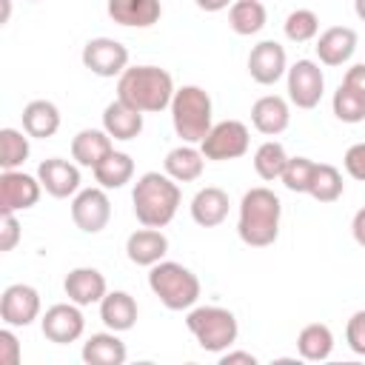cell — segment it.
<instances>
[{"label": "cell", "instance_id": "obj_1", "mask_svg": "<svg viewBox=\"0 0 365 365\" xmlns=\"http://www.w3.org/2000/svg\"><path fill=\"white\" fill-rule=\"evenodd\" d=\"M279 217H282L279 197L271 188L257 185V188L245 191L242 200H240L237 234L251 248H268L279 237Z\"/></svg>", "mask_w": 365, "mask_h": 365}, {"label": "cell", "instance_id": "obj_2", "mask_svg": "<svg viewBox=\"0 0 365 365\" xmlns=\"http://www.w3.org/2000/svg\"><path fill=\"white\" fill-rule=\"evenodd\" d=\"M174 91L177 88L171 74L160 66H131L117 80V100H123L125 106L143 114L168 108L174 100Z\"/></svg>", "mask_w": 365, "mask_h": 365}, {"label": "cell", "instance_id": "obj_3", "mask_svg": "<svg viewBox=\"0 0 365 365\" xmlns=\"http://www.w3.org/2000/svg\"><path fill=\"white\" fill-rule=\"evenodd\" d=\"M180 200L182 194H180L177 180L160 171H145L134 182V191H131L134 217L140 225H148V228H165L174 220Z\"/></svg>", "mask_w": 365, "mask_h": 365}, {"label": "cell", "instance_id": "obj_4", "mask_svg": "<svg viewBox=\"0 0 365 365\" xmlns=\"http://www.w3.org/2000/svg\"><path fill=\"white\" fill-rule=\"evenodd\" d=\"M168 108H171L174 131H177V137L182 143L200 145L205 140V134L211 131V125H214V120H211V97L200 86L177 88Z\"/></svg>", "mask_w": 365, "mask_h": 365}, {"label": "cell", "instance_id": "obj_5", "mask_svg": "<svg viewBox=\"0 0 365 365\" xmlns=\"http://www.w3.org/2000/svg\"><path fill=\"white\" fill-rule=\"evenodd\" d=\"M148 288L168 311H188L200 299V279L180 262L160 259L148 271Z\"/></svg>", "mask_w": 365, "mask_h": 365}, {"label": "cell", "instance_id": "obj_6", "mask_svg": "<svg viewBox=\"0 0 365 365\" xmlns=\"http://www.w3.org/2000/svg\"><path fill=\"white\" fill-rule=\"evenodd\" d=\"M185 325H188V331L194 334L197 345H200L202 351H208V354H222V351H228V348L237 342V334H240L237 317H234L228 308H220V305L188 308Z\"/></svg>", "mask_w": 365, "mask_h": 365}, {"label": "cell", "instance_id": "obj_7", "mask_svg": "<svg viewBox=\"0 0 365 365\" xmlns=\"http://www.w3.org/2000/svg\"><path fill=\"white\" fill-rule=\"evenodd\" d=\"M248 125L240 123V120H222V123H214L211 131L205 134V140L200 143V151L205 160H214V163H225V160H237L248 151Z\"/></svg>", "mask_w": 365, "mask_h": 365}, {"label": "cell", "instance_id": "obj_8", "mask_svg": "<svg viewBox=\"0 0 365 365\" xmlns=\"http://www.w3.org/2000/svg\"><path fill=\"white\" fill-rule=\"evenodd\" d=\"M83 66L97 77H120L128 68V48L114 37H94L83 46Z\"/></svg>", "mask_w": 365, "mask_h": 365}, {"label": "cell", "instance_id": "obj_9", "mask_svg": "<svg viewBox=\"0 0 365 365\" xmlns=\"http://www.w3.org/2000/svg\"><path fill=\"white\" fill-rule=\"evenodd\" d=\"M71 220L86 234H100L111 220V200L103 185L83 188L71 200Z\"/></svg>", "mask_w": 365, "mask_h": 365}, {"label": "cell", "instance_id": "obj_10", "mask_svg": "<svg viewBox=\"0 0 365 365\" xmlns=\"http://www.w3.org/2000/svg\"><path fill=\"white\" fill-rule=\"evenodd\" d=\"M322 91H325V77L314 60H297L288 68V100L297 108H317Z\"/></svg>", "mask_w": 365, "mask_h": 365}, {"label": "cell", "instance_id": "obj_11", "mask_svg": "<svg viewBox=\"0 0 365 365\" xmlns=\"http://www.w3.org/2000/svg\"><path fill=\"white\" fill-rule=\"evenodd\" d=\"M43 191L40 177H31L26 171H3L0 174V214H14V211H26L31 205H37Z\"/></svg>", "mask_w": 365, "mask_h": 365}, {"label": "cell", "instance_id": "obj_12", "mask_svg": "<svg viewBox=\"0 0 365 365\" xmlns=\"http://www.w3.org/2000/svg\"><path fill=\"white\" fill-rule=\"evenodd\" d=\"M40 328H43V336L48 342H57V345H68V342H77L86 331V319H83V311L77 302H57L51 305L43 319H40Z\"/></svg>", "mask_w": 365, "mask_h": 365}, {"label": "cell", "instance_id": "obj_13", "mask_svg": "<svg viewBox=\"0 0 365 365\" xmlns=\"http://www.w3.org/2000/svg\"><path fill=\"white\" fill-rule=\"evenodd\" d=\"M0 317L11 328H26L40 317V294L26 282H14L0 297Z\"/></svg>", "mask_w": 365, "mask_h": 365}, {"label": "cell", "instance_id": "obj_14", "mask_svg": "<svg viewBox=\"0 0 365 365\" xmlns=\"http://www.w3.org/2000/svg\"><path fill=\"white\" fill-rule=\"evenodd\" d=\"M248 74L259 86H274L282 74H288L285 48L277 40H259L248 54Z\"/></svg>", "mask_w": 365, "mask_h": 365}, {"label": "cell", "instance_id": "obj_15", "mask_svg": "<svg viewBox=\"0 0 365 365\" xmlns=\"http://www.w3.org/2000/svg\"><path fill=\"white\" fill-rule=\"evenodd\" d=\"M37 177L46 188V194L57 197V200H66V197H74L80 191V168L63 157H48L40 163L37 168Z\"/></svg>", "mask_w": 365, "mask_h": 365}, {"label": "cell", "instance_id": "obj_16", "mask_svg": "<svg viewBox=\"0 0 365 365\" xmlns=\"http://www.w3.org/2000/svg\"><path fill=\"white\" fill-rule=\"evenodd\" d=\"M125 254H128V259H131L134 265L151 268V265H157V262L168 254V237H165L160 228L143 225L140 231L128 234V240H125Z\"/></svg>", "mask_w": 365, "mask_h": 365}, {"label": "cell", "instance_id": "obj_17", "mask_svg": "<svg viewBox=\"0 0 365 365\" xmlns=\"http://www.w3.org/2000/svg\"><path fill=\"white\" fill-rule=\"evenodd\" d=\"M317 57L322 66H342L356 51V31L348 26H331L317 40Z\"/></svg>", "mask_w": 365, "mask_h": 365}, {"label": "cell", "instance_id": "obj_18", "mask_svg": "<svg viewBox=\"0 0 365 365\" xmlns=\"http://www.w3.org/2000/svg\"><path fill=\"white\" fill-rule=\"evenodd\" d=\"M114 151L111 145V134L106 128H83L74 134L71 140V157L77 165H86V168H97L108 154Z\"/></svg>", "mask_w": 365, "mask_h": 365}, {"label": "cell", "instance_id": "obj_19", "mask_svg": "<svg viewBox=\"0 0 365 365\" xmlns=\"http://www.w3.org/2000/svg\"><path fill=\"white\" fill-rule=\"evenodd\" d=\"M251 123L259 134L265 137H277L288 128L291 123V111H288V103L279 97V94H265L259 97L254 106H251Z\"/></svg>", "mask_w": 365, "mask_h": 365}, {"label": "cell", "instance_id": "obj_20", "mask_svg": "<svg viewBox=\"0 0 365 365\" xmlns=\"http://www.w3.org/2000/svg\"><path fill=\"white\" fill-rule=\"evenodd\" d=\"M63 288H66V297L71 302H77L80 308L83 305H94L108 294L106 291V277L97 268H71L66 274Z\"/></svg>", "mask_w": 365, "mask_h": 365}, {"label": "cell", "instance_id": "obj_21", "mask_svg": "<svg viewBox=\"0 0 365 365\" xmlns=\"http://www.w3.org/2000/svg\"><path fill=\"white\" fill-rule=\"evenodd\" d=\"M163 6L160 0H108V17L120 26L148 29L160 20Z\"/></svg>", "mask_w": 365, "mask_h": 365}, {"label": "cell", "instance_id": "obj_22", "mask_svg": "<svg viewBox=\"0 0 365 365\" xmlns=\"http://www.w3.org/2000/svg\"><path fill=\"white\" fill-rule=\"evenodd\" d=\"M228 194L222 191V188H217V185H205V188H200L197 194H194V200H191V217H194V222L197 225H202V228H217L225 217H228Z\"/></svg>", "mask_w": 365, "mask_h": 365}, {"label": "cell", "instance_id": "obj_23", "mask_svg": "<svg viewBox=\"0 0 365 365\" xmlns=\"http://www.w3.org/2000/svg\"><path fill=\"white\" fill-rule=\"evenodd\" d=\"M100 319L108 331H128L137 322V299L128 291H108L100 299Z\"/></svg>", "mask_w": 365, "mask_h": 365}, {"label": "cell", "instance_id": "obj_24", "mask_svg": "<svg viewBox=\"0 0 365 365\" xmlns=\"http://www.w3.org/2000/svg\"><path fill=\"white\" fill-rule=\"evenodd\" d=\"M103 128L111 134V140H134L143 131V111L125 106L123 100H114L103 111Z\"/></svg>", "mask_w": 365, "mask_h": 365}, {"label": "cell", "instance_id": "obj_25", "mask_svg": "<svg viewBox=\"0 0 365 365\" xmlns=\"http://www.w3.org/2000/svg\"><path fill=\"white\" fill-rule=\"evenodd\" d=\"M128 356L125 342L117 336V331L108 334H91L83 342V362L88 365H123Z\"/></svg>", "mask_w": 365, "mask_h": 365}, {"label": "cell", "instance_id": "obj_26", "mask_svg": "<svg viewBox=\"0 0 365 365\" xmlns=\"http://www.w3.org/2000/svg\"><path fill=\"white\" fill-rule=\"evenodd\" d=\"M163 165H165V174L171 180H177V182H194V180H200V174L205 168V157L191 143H182V145H177V148H171L165 154V163Z\"/></svg>", "mask_w": 365, "mask_h": 365}, {"label": "cell", "instance_id": "obj_27", "mask_svg": "<svg viewBox=\"0 0 365 365\" xmlns=\"http://www.w3.org/2000/svg\"><path fill=\"white\" fill-rule=\"evenodd\" d=\"M57 128H60V108L51 100H31L23 108V131L29 137L46 140V137H54Z\"/></svg>", "mask_w": 365, "mask_h": 365}, {"label": "cell", "instance_id": "obj_28", "mask_svg": "<svg viewBox=\"0 0 365 365\" xmlns=\"http://www.w3.org/2000/svg\"><path fill=\"white\" fill-rule=\"evenodd\" d=\"M265 20H268V11H265L262 0H234L228 9V26L240 37H251V34L262 31Z\"/></svg>", "mask_w": 365, "mask_h": 365}, {"label": "cell", "instance_id": "obj_29", "mask_svg": "<svg viewBox=\"0 0 365 365\" xmlns=\"http://www.w3.org/2000/svg\"><path fill=\"white\" fill-rule=\"evenodd\" d=\"M297 351H299V356L308 359V362H322V359H328L331 351H334V334H331V328L322 325V322L305 325V328L299 331V336H297Z\"/></svg>", "mask_w": 365, "mask_h": 365}, {"label": "cell", "instance_id": "obj_30", "mask_svg": "<svg viewBox=\"0 0 365 365\" xmlns=\"http://www.w3.org/2000/svg\"><path fill=\"white\" fill-rule=\"evenodd\" d=\"M131 177H134V160L125 151H111L94 168V180L103 188H123L125 182H131Z\"/></svg>", "mask_w": 365, "mask_h": 365}, {"label": "cell", "instance_id": "obj_31", "mask_svg": "<svg viewBox=\"0 0 365 365\" xmlns=\"http://www.w3.org/2000/svg\"><path fill=\"white\" fill-rule=\"evenodd\" d=\"M288 154H285V145L282 143H277V140H268V143H262L257 151H254V171L262 177V180H279L282 177V171H285V165H288Z\"/></svg>", "mask_w": 365, "mask_h": 365}, {"label": "cell", "instance_id": "obj_32", "mask_svg": "<svg viewBox=\"0 0 365 365\" xmlns=\"http://www.w3.org/2000/svg\"><path fill=\"white\" fill-rule=\"evenodd\" d=\"M342 191H345L342 174L334 165H328V163H317L314 177H311V185H308V194L317 202H334V200L342 197Z\"/></svg>", "mask_w": 365, "mask_h": 365}, {"label": "cell", "instance_id": "obj_33", "mask_svg": "<svg viewBox=\"0 0 365 365\" xmlns=\"http://www.w3.org/2000/svg\"><path fill=\"white\" fill-rule=\"evenodd\" d=\"M29 134L17 128H0V165L3 171L20 168L29 160Z\"/></svg>", "mask_w": 365, "mask_h": 365}, {"label": "cell", "instance_id": "obj_34", "mask_svg": "<svg viewBox=\"0 0 365 365\" xmlns=\"http://www.w3.org/2000/svg\"><path fill=\"white\" fill-rule=\"evenodd\" d=\"M285 37L291 43H308L317 37L319 31V17L311 11V9H294L288 17H285Z\"/></svg>", "mask_w": 365, "mask_h": 365}, {"label": "cell", "instance_id": "obj_35", "mask_svg": "<svg viewBox=\"0 0 365 365\" xmlns=\"http://www.w3.org/2000/svg\"><path fill=\"white\" fill-rule=\"evenodd\" d=\"M314 168H317L314 160H308V157H291L279 180H282V185H285L288 191H294V194H308Z\"/></svg>", "mask_w": 365, "mask_h": 365}, {"label": "cell", "instance_id": "obj_36", "mask_svg": "<svg viewBox=\"0 0 365 365\" xmlns=\"http://www.w3.org/2000/svg\"><path fill=\"white\" fill-rule=\"evenodd\" d=\"M331 106H334V114H336V120H342V123H362L365 120V100H359L351 88H345L342 83H339V88L334 91V100H331Z\"/></svg>", "mask_w": 365, "mask_h": 365}, {"label": "cell", "instance_id": "obj_37", "mask_svg": "<svg viewBox=\"0 0 365 365\" xmlns=\"http://www.w3.org/2000/svg\"><path fill=\"white\" fill-rule=\"evenodd\" d=\"M345 342L356 356H365V311L351 314V319L345 325Z\"/></svg>", "mask_w": 365, "mask_h": 365}, {"label": "cell", "instance_id": "obj_38", "mask_svg": "<svg viewBox=\"0 0 365 365\" xmlns=\"http://www.w3.org/2000/svg\"><path fill=\"white\" fill-rule=\"evenodd\" d=\"M342 165H345V171H348L354 180L365 182V143H354V145L345 151Z\"/></svg>", "mask_w": 365, "mask_h": 365}, {"label": "cell", "instance_id": "obj_39", "mask_svg": "<svg viewBox=\"0 0 365 365\" xmlns=\"http://www.w3.org/2000/svg\"><path fill=\"white\" fill-rule=\"evenodd\" d=\"M20 242V222L14 214H3L0 217V251H11Z\"/></svg>", "mask_w": 365, "mask_h": 365}, {"label": "cell", "instance_id": "obj_40", "mask_svg": "<svg viewBox=\"0 0 365 365\" xmlns=\"http://www.w3.org/2000/svg\"><path fill=\"white\" fill-rule=\"evenodd\" d=\"M0 362L3 365H17L20 362V342L11 334V325L0 331Z\"/></svg>", "mask_w": 365, "mask_h": 365}, {"label": "cell", "instance_id": "obj_41", "mask_svg": "<svg viewBox=\"0 0 365 365\" xmlns=\"http://www.w3.org/2000/svg\"><path fill=\"white\" fill-rule=\"evenodd\" d=\"M342 86H345V88H351L359 100H365V63L351 66V68L345 71V77H342Z\"/></svg>", "mask_w": 365, "mask_h": 365}, {"label": "cell", "instance_id": "obj_42", "mask_svg": "<svg viewBox=\"0 0 365 365\" xmlns=\"http://www.w3.org/2000/svg\"><path fill=\"white\" fill-rule=\"evenodd\" d=\"M222 365H234V362H245V365H257V356L248 354V351H222L220 356Z\"/></svg>", "mask_w": 365, "mask_h": 365}, {"label": "cell", "instance_id": "obj_43", "mask_svg": "<svg viewBox=\"0 0 365 365\" xmlns=\"http://www.w3.org/2000/svg\"><path fill=\"white\" fill-rule=\"evenodd\" d=\"M351 231H354V240L365 248V208H359L354 214V222H351Z\"/></svg>", "mask_w": 365, "mask_h": 365}, {"label": "cell", "instance_id": "obj_44", "mask_svg": "<svg viewBox=\"0 0 365 365\" xmlns=\"http://www.w3.org/2000/svg\"><path fill=\"white\" fill-rule=\"evenodd\" d=\"M197 3V9H202V11H222V9H228L234 0H194Z\"/></svg>", "mask_w": 365, "mask_h": 365}, {"label": "cell", "instance_id": "obj_45", "mask_svg": "<svg viewBox=\"0 0 365 365\" xmlns=\"http://www.w3.org/2000/svg\"><path fill=\"white\" fill-rule=\"evenodd\" d=\"M354 11H356V17L365 23V0H354Z\"/></svg>", "mask_w": 365, "mask_h": 365}]
</instances>
